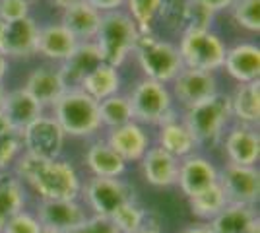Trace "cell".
<instances>
[{
	"label": "cell",
	"mask_w": 260,
	"mask_h": 233,
	"mask_svg": "<svg viewBox=\"0 0 260 233\" xmlns=\"http://www.w3.org/2000/svg\"><path fill=\"white\" fill-rule=\"evenodd\" d=\"M12 171L39 200H80L84 179L68 159H41L22 152Z\"/></svg>",
	"instance_id": "cell-1"
},
{
	"label": "cell",
	"mask_w": 260,
	"mask_h": 233,
	"mask_svg": "<svg viewBox=\"0 0 260 233\" xmlns=\"http://www.w3.org/2000/svg\"><path fill=\"white\" fill-rule=\"evenodd\" d=\"M51 109L53 119L70 138H91L103 128L98 101L91 99L80 88H68Z\"/></svg>",
	"instance_id": "cell-2"
},
{
	"label": "cell",
	"mask_w": 260,
	"mask_h": 233,
	"mask_svg": "<svg viewBox=\"0 0 260 233\" xmlns=\"http://www.w3.org/2000/svg\"><path fill=\"white\" fill-rule=\"evenodd\" d=\"M138 37L140 29L132 22V18L124 12L115 10L101 16V23L93 43L105 64L119 68L134 51Z\"/></svg>",
	"instance_id": "cell-3"
},
{
	"label": "cell",
	"mask_w": 260,
	"mask_h": 233,
	"mask_svg": "<svg viewBox=\"0 0 260 233\" xmlns=\"http://www.w3.org/2000/svg\"><path fill=\"white\" fill-rule=\"evenodd\" d=\"M181 121L186 124V128L194 136L198 148L200 146L214 148L221 142L225 128L231 122L229 95L217 91L210 99L200 101L192 107L184 109Z\"/></svg>",
	"instance_id": "cell-4"
},
{
	"label": "cell",
	"mask_w": 260,
	"mask_h": 233,
	"mask_svg": "<svg viewBox=\"0 0 260 233\" xmlns=\"http://www.w3.org/2000/svg\"><path fill=\"white\" fill-rule=\"evenodd\" d=\"M132 53L144 78L153 80V82L171 84L173 78L183 70V60H181L177 45L155 37L152 31L140 34L138 43Z\"/></svg>",
	"instance_id": "cell-5"
},
{
	"label": "cell",
	"mask_w": 260,
	"mask_h": 233,
	"mask_svg": "<svg viewBox=\"0 0 260 233\" xmlns=\"http://www.w3.org/2000/svg\"><path fill=\"white\" fill-rule=\"evenodd\" d=\"M179 55L184 68L216 74L223 66L228 47L212 29H186L179 39Z\"/></svg>",
	"instance_id": "cell-6"
},
{
	"label": "cell",
	"mask_w": 260,
	"mask_h": 233,
	"mask_svg": "<svg viewBox=\"0 0 260 233\" xmlns=\"http://www.w3.org/2000/svg\"><path fill=\"white\" fill-rule=\"evenodd\" d=\"M132 109L134 121L140 124H155L159 126L161 122L177 117L173 111V95L167 84H159L148 78H142L134 84L126 95Z\"/></svg>",
	"instance_id": "cell-7"
},
{
	"label": "cell",
	"mask_w": 260,
	"mask_h": 233,
	"mask_svg": "<svg viewBox=\"0 0 260 233\" xmlns=\"http://www.w3.org/2000/svg\"><path fill=\"white\" fill-rule=\"evenodd\" d=\"M80 200L89 214L111 218L124 204L136 200V190L122 177H89L82 185Z\"/></svg>",
	"instance_id": "cell-8"
},
{
	"label": "cell",
	"mask_w": 260,
	"mask_h": 233,
	"mask_svg": "<svg viewBox=\"0 0 260 233\" xmlns=\"http://www.w3.org/2000/svg\"><path fill=\"white\" fill-rule=\"evenodd\" d=\"M217 185L221 187L228 204L256 206L260 196V171L256 165L225 163L217 169Z\"/></svg>",
	"instance_id": "cell-9"
},
{
	"label": "cell",
	"mask_w": 260,
	"mask_h": 233,
	"mask_svg": "<svg viewBox=\"0 0 260 233\" xmlns=\"http://www.w3.org/2000/svg\"><path fill=\"white\" fill-rule=\"evenodd\" d=\"M23 152L41 159H56L62 155L66 134L53 119V115H41L20 134Z\"/></svg>",
	"instance_id": "cell-10"
},
{
	"label": "cell",
	"mask_w": 260,
	"mask_h": 233,
	"mask_svg": "<svg viewBox=\"0 0 260 233\" xmlns=\"http://www.w3.org/2000/svg\"><path fill=\"white\" fill-rule=\"evenodd\" d=\"M33 212L43 229L54 233H72L89 216L82 200H37Z\"/></svg>",
	"instance_id": "cell-11"
},
{
	"label": "cell",
	"mask_w": 260,
	"mask_h": 233,
	"mask_svg": "<svg viewBox=\"0 0 260 233\" xmlns=\"http://www.w3.org/2000/svg\"><path fill=\"white\" fill-rule=\"evenodd\" d=\"M214 185H217V167L206 155L196 152L179 159L177 187L184 194V198H192Z\"/></svg>",
	"instance_id": "cell-12"
},
{
	"label": "cell",
	"mask_w": 260,
	"mask_h": 233,
	"mask_svg": "<svg viewBox=\"0 0 260 233\" xmlns=\"http://www.w3.org/2000/svg\"><path fill=\"white\" fill-rule=\"evenodd\" d=\"M173 89L171 95L177 99L184 109L192 107L200 101L210 99L217 93V78L212 72H202V70H192L184 68L173 78Z\"/></svg>",
	"instance_id": "cell-13"
},
{
	"label": "cell",
	"mask_w": 260,
	"mask_h": 233,
	"mask_svg": "<svg viewBox=\"0 0 260 233\" xmlns=\"http://www.w3.org/2000/svg\"><path fill=\"white\" fill-rule=\"evenodd\" d=\"M221 146L228 157V163L235 165H256L260 159V134L256 126L233 124L225 130Z\"/></svg>",
	"instance_id": "cell-14"
},
{
	"label": "cell",
	"mask_w": 260,
	"mask_h": 233,
	"mask_svg": "<svg viewBox=\"0 0 260 233\" xmlns=\"http://www.w3.org/2000/svg\"><path fill=\"white\" fill-rule=\"evenodd\" d=\"M39 23L31 16L6 23L0 41V53L6 58H31L37 55Z\"/></svg>",
	"instance_id": "cell-15"
},
{
	"label": "cell",
	"mask_w": 260,
	"mask_h": 233,
	"mask_svg": "<svg viewBox=\"0 0 260 233\" xmlns=\"http://www.w3.org/2000/svg\"><path fill=\"white\" fill-rule=\"evenodd\" d=\"M107 142L126 163H140L144 154L152 146V138L140 122L132 121L119 128H111L105 136Z\"/></svg>",
	"instance_id": "cell-16"
},
{
	"label": "cell",
	"mask_w": 260,
	"mask_h": 233,
	"mask_svg": "<svg viewBox=\"0 0 260 233\" xmlns=\"http://www.w3.org/2000/svg\"><path fill=\"white\" fill-rule=\"evenodd\" d=\"M23 89L45 109V107H53L54 103L62 97L68 86H66L58 66L41 64L29 72Z\"/></svg>",
	"instance_id": "cell-17"
},
{
	"label": "cell",
	"mask_w": 260,
	"mask_h": 233,
	"mask_svg": "<svg viewBox=\"0 0 260 233\" xmlns=\"http://www.w3.org/2000/svg\"><path fill=\"white\" fill-rule=\"evenodd\" d=\"M140 169L144 181L155 189H167L177 185L179 159L157 144L148 148V152L140 159Z\"/></svg>",
	"instance_id": "cell-18"
},
{
	"label": "cell",
	"mask_w": 260,
	"mask_h": 233,
	"mask_svg": "<svg viewBox=\"0 0 260 233\" xmlns=\"http://www.w3.org/2000/svg\"><path fill=\"white\" fill-rule=\"evenodd\" d=\"M43 107L33 99L23 88L6 91L2 101V117L6 119L12 132L22 134L35 119L43 115Z\"/></svg>",
	"instance_id": "cell-19"
},
{
	"label": "cell",
	"mask_w": 260,
	"mask_h": 233,
	"mask_svg": "<svg viewBox=\"0 0 260 233\" xmlns=\"http://www.w3.org/2000/svg\"><path fill=\"white\" fill-rule=\"evenodd\" d=\"M237 84H249L260 76V49L254 43H237L225 51L223 66Z\"/></svg>",
	"instance_id": "cell-20"
},
{
	"label": "cell",
	"mask_w": 260,
	"mask_h": 233,
	"mask_svg": "<svg viewBox=\"0 0 260 233\" xmlns=\"http://www.w3.org/2000/svg\"><path fill=\"white\" fill-rule=\"evenodd\" d=\"M74 35L66 29L62 23H49L39 27V39H37V55L51 60V62H64L68 56L74 53L78 47Z\"/></svg>",
	"instance_id": "cell-21"
},
{
	"label": "cell",
	"mask_w": 260,
	"mask_h": 233,
	"mask_svg": "<svg viewBox=\"0 0 260 233\" xmlns=\"http://www.w3.org/2000/svg\"><path fill=\"white\" fill-rule=\"evenodd\" d=\"M101 12H98L86 0H78L74 4L66 6L60 16V23L70 34L76 37L80 43L93 41L101 23Z\"/></svg>",
	"instance_id": "cell-22"
},
{
	"label": "cell",
	"mask_w": 260,
	"mask_h": 233,
	"mask_svg": "<svg viewBox=\"0 0 260 233\" xmlns=\"http://www.w3.org/2000/svg\"><path fill=\"white\" fill-rule=\"evenodd\" d=\"M101 55L93 41H84L78 43L74 53L66 58L64 62L58 64V70L64 78L68 88H80L82 80L101 64Z\"/></svg>",
	"instance_id": "cell-23"
},
{
	"label": "cell",
	"mask_w": 260,
	"mask_h": 233,
	"mask_svg": "<svg viewBox=\"0 0 260 233\" xmlns=\"http://www.w3.org/2000/svg\"><path fill=\"white\" fill-rule=\"evenodd\" d=\"M84 161L91 177H122L128 167V163L105 142V138H98L87 146Z\"/></svg>",
	"instance_id": "cell-24"
},
{
	"label": "cell",
	"mask_w": 260,
	"mask_h": 233,
	"mask_svg": "<svg viewBox=\"0 0 260 233\" xmlns=\"http://www.w3.org/2000/svg\"><path fill=\"white\" fill-rule=\"evenodd\" d=\"M231 119L237 124L256 126L260 121V80L249 84H237L235 91L229 95Z\"/></svg>",
	"instance_id": "cell-25"
},
{
	"label": "cell",
	"mask_w": 260,
	"mask_h": 233,
	"mask_svg": "<svg viewBox=\"0 0 260 233\" xmlns=\"http://www.w3.org/2000/svg\"><path fill=\"white\" fill-rule=\"evenodd\" d=\"M157 128H159L157 130V146L163 148L165 152L175 155L177 159H183L186 155L196 154L198 142L179 117H173L169 121L161 122Z\"/></svg>",
	"instance_id": "cell-26"
},
{
	"label": "cell",
	"mask_w": 260,
	"mask_h": 233,
	"mask_svg": "<svg viewBox=\"0 0 260 233\" xmlns=\"http://www.w3.org/2000/svg\"><path fill=\"white\" fill-rule=\"evenodd\" d=\"M212 233H249L252 227L260 225L256 206L228 204L208 223Z\"/></svg>",
	"instance_id": "cell-27"
},
{
	"label": "cell",
	"mask_w": 260,
	"mask_h": 233,
	"mask_svg": "<svg viewBox=\"0 0 260 233\" xmlns=\"http://www.w3.org/2000/svg\"><path fill=\"white\" fill-rule=\"evenodd\" d=\"M25 204H27L25 185L10 169L0 171V227L10 220L12 216L25 210Z\"/></svg>",
	"instance_id": "cell-28"
},
{
	"label": "cell",
	"mask_w": 260,
	"mask_h": 233,
	"mask_svg": "<svg viewBox=\"0 0 260 233\" xmlns=\"http://www.w3.org/2000/svg\"><path fill=\"white\" fill-rule=\"evenodd\" d=\"M120 88V76L119 68L109 66L105 62H101L95 70H91L80 84V89L87 93L91 99L99 101L107 99L111 95L119 93Z\"/></svg>",
	"instance_id": "cell-29"
},
{
	"label": "cell",
	"mask_w": 260,
	"mask_h": 233,
	"mask_svg": "<svg viewBox=\"0 0 260 233\" xmlns=\"http://www.w3.org/2000/svg\"><path fill=\"white\" fill-rule=\"evenodd\" d=\"M186 200H188V208H190V214L194 216V220L202 223H210L228 206L225 194H223L219 185H214V187L202 190L200 194Z\"/></svg>",
	"instance_id": "cell-30"
},
{
	"label": "cell",
	"mask_w": 260,
	"mask_h": 233,
	"mask_svg": "<svg viewBox=\"0 0 260 233\" xmlns=\"http://www.w3.org/2000/svg\"><path fill=\"white\" fill-rule=\"evenodd\" d=\"M99 109V119H101V126L105 128H119L126 122H132V109H130L128 97L122 95V93H115L107 99L99 101L98 103Z\"/></svg>",
	"instance_id": "cell-31"
},
{
	"label": "cell",
	"mask_w": 260,
	"mask_h": 233,
	"mask_svg": "<svg viewBox=\"0 0 260 233\" xmlns=\"http://www.w3.org/2000/svg\"><path fill=\"white\" fill-rule=\"evenodd\" d=\"M111 220L120 233H136L140 231L144 225L153 222V214L146 206H142L136 198L128 204H124L122 208H119L111 216Z\"/></svg>",
	"instance_id": "cell-32"
},
{
	"label": "cell",
	"mask_w": 260,
	"mask_h": 233,
	"mask_svg": "<svg viewBox=\"0 0 260 233\" xmlns=\"http://www.w3.org/2000/svg\"><path fill=\"white\" fill-rule=\"evenodd\" d=\"M165 0H124L128 16L138 25L140 34H150L153 22L159 18V12Z\"/></svg>",
	"instance_id": "cell-33"
},
{
	"label": "cell",
	"mask_w": 260,
	"mask_h": 233,
	"mask_svg": "<svg viewBox=\"0 0 260 233\" xmlns=\"http://www.w3.org/2000/svg\"><path fill=\"white\" fill-rule=\"evenodd\" d=\"M229 12L239 27L250 34L260 31V0H235Z\"/></svg>",
	"instance_id": "cell-34"
},
{
	"label": "cell",
	"mask_w": 260,
	"mask_h": 233,
	"mask_svg": "<svg viewBox=\"0 0 260 233\" xmlns=\"http://www.w3.org/2000/svg\"><path fill=\"white\" fill-rule=\"evenodd\" d=\"M188 8H190V0H165L161 12H159V18L171 31L183 34L184 27H186Z\"/></svg>",
	"instance_id": "cell-35"
},
{
	"label": "cell",
	"mask_w": 260,
	"mask_h": 233,
	"mask_svg": "<svg viewBox=\"0 0 260 233\" xmlns=\"http://www.w3.org/2000/svg\"><path fill=\"white\" fill-rule=\"evenodd\" d=\"M43 225L37 220L35 212L22 210L12 216L8 222L0 227V233H41Z\"/></svg>",
	"instance_id": "cell-36"
},
{
	"label": "cell",
	"mask_w": 260,
	"mask_h": 233,
	"mask_svg": "<svg viewBox=\"0 0 260 233\" xmlns=\"http://www.w3.org/2000/svg\"><path fill=\"white\" fill-rule=\"evenodd\" d=\"M22 152H23V144L20 134L10 132L0 136V171L10 169Z\"/></svg>",
	"instance_id": "cell-37"
},
{
	"label": "cell",
	"mask_w": 260,
	"mask_h": 233,
	"mask_svg": "<svg viewBox=\"0 0 260 233\" xmlns=\"http://www.w3.org/2000/svg\"><path fill=\"white\" fill-rule=\"evenodd\" d=\"M27 16H29L27 0H0V20L2 22H18Z\"/></svg>",
	"instance_id": "cell-38"
},
{
	"label": "cell",
	"mask_w": 260,
	"mask_h": 233,
	"mask_svg": "<svg viewBox=\"0 0 260 233\" xmlns=\"http://www.w3.org/2000/svg\"><path fill=\"white\" fill-rule=\"evenodd\" d=\"M72 233H120V231L117 229V225L113 223L111 218L89 214L86 218V222L82 223L80 227H76Z\"/></svg>",
	"instance_id": "cell-39"
},
{
	"label": "cell",
	"mask_w": 260,
	"mask_h": 233,
	"mask_svg": "<svg viewBox=\"0 0 260 233\" xmlns=\"http://www.w3.org/2000/svg\"><path fill=\"white\" fill-rule=\"evenodd\" d=\"M192 2H196L198 6H202L210 14H217V12L229 10L235 0H192Z\"/></svg>",
	"instance_id": "cell-40"
},
{
	"label": "cell",
	"mask_w": 260,
	"mask_h": 233,
	"mask_svg": "<svg viewBox=\"0 0 260 233\" xmlns=\"http://www.w3.org/2000/svg\"><path fill=\"white\" fill-rule=\"evenodd\" d=\"M86 2L91 4V6L98 12H101V14L120 10V6H124V0H86Z\"/></svg>",
	"instance_id": "cell-41"
},
{
	"label": "cell",
	"mask_w": 260,
	"mask_h": 233,
	"mask_svg": "<svg viewBox=\"0 0 260 233\" xmlns=\"http://www.w3.org/2000/svg\"><path fill=\"white\" fill-rule=\"evenodd\" d=\"M179 233H212V229H210V225H208V223L194 222V223H190V225H186V227L181 229Z\"/></svg>",
	"instance_id": "cell-42"
},
{
	"label": "cell",
	"mask_w": 260,
	"mask_h": 233,
	"mask_svg": "<svg viewBox=\"0 0 260 233\" xmlns=\"http://www.w3.org/2000/svg\"><path fill=\"white\" fill-rule=\"evenodd\" d=\"M136 233H163V231H161V225L157 222H150L148 225H144L140 231H136Z\"/></svg>",
	"instance_id": "cell-43"
},
{
	"label": "cell",
	"mask_w": 260,
	"mask_h": 233,
	"mask_svg": "<svg viewBox=\"0 0 260 233\" xmlns=\"http://www.w3.org/2000/svg\"><path fill=\"white\" fill-rule=\"evenodd\" d=\"M6 72H8V58L0 53V84H2V80L6 76Z\"/></svg>",
	"instance_id": "cell-44"
},
{
	"label": "cell",
	"mask_w": 260,
	"mask_h": 233,
	"mask_svg": "<svg viewBox=\"0 0 260 233\" xmlns=\"http://www.w3.org/2000/svg\"><path fill=\"white\" fill-rule=\"evenodd\" d=\"M10 126H8V122H6V119L2 117V113H0V136H4V134H10Z\"/></svg>",
	"instance_id": "cell-45"
},
{
	"label": "cell",
	"mask_w": 260,
	"mask_h": 233,
	"mask_svg": "<svg viewBox=\"0 0 260 233\" xmlns=\"http://www.w3.org/2000/svg\"><path fill=\"white\" fill-rule=\"evenodd\" d=\"M78 0H53V4L56 8H60V10H64L66 6H70V4H74Z\"/></svg>",
	"instance_id": "cell-46"
},
{
	"label": "cell",
	"mask_w": 260,
	"mask_h": 233,
	"mask_svg": "<svg viewBox=\"0 0 260 233\" xmlns=\"http://www.w3.org/2000/svg\"><path fill=\"white\" fill-rule=\"evenodd\" d=\"M4 95H6V89L0 84V111H2V101H4Z\"/></svg>",
	"instance_id": "cell-47"
},
{
	"label": "cell",
	"mask_w": 260,
	"mask_h": 233,
	"mask_svg": "<svg viewBox=\"0 0 260 233\" xmlns=\"http://www.w3.org/2000/svg\"><path fill=\"white\" fill-rule=\"evenodd\" d=\"M4 27H6V22L0 20V41H2V35H4Z\"/></svg>",
	"instance_id": "cell-48"
},
{
	"label": "cell",
	"mask_w": 260,
	"mask_h": 233,
	"mask_svg": "<svg viewBox=\"0 0 260 233\" xmlns=\"http://www.w3.org/2000/svg\"><path fill=\"white\" fill-rule=\"evenodd\" d=\"M249 233H260V225H256V227H252Z\"/></svg>",
	"instance_id": "cell-49"
},
{
	"label": "cell",
	"mask_w": 260,
	"mask_h": 233,
	"mask_svg": "<svg viewBox=\"0 0 260 233\" xmlns=\"http://www.w3.org/2000/svg\"><path fill=\"white\" fill-rule=\"evenodd\" d=\"M41 233H54V231H49V229H43Z\"/></svg>",
	"instance_id": "cell-50"
},
{
	"label": "cell",
	"mask_w": 260,
	"mask_h": 233,
	"mask_svg": "<svg viewBox=\"0 0 260 233\" xmlns=\"http://www.w3.org/2000/svg\"><path fill=\"white\" fill-rule=\"evenodd\" d=\"M27 2H35V0H27Z\"/></svg>",
	"instance_id": "cell-51"
}]
</instances>
